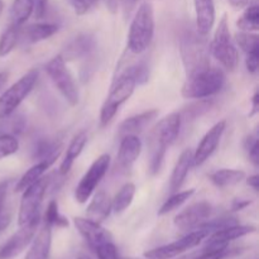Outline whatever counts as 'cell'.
I'll list each match as a JSON object with an SVG mask.
<instances>
[{"label":"cell","instance_id":"6da1fadb","mask_svg":"<svg viewBox=\"0 0 259 259\" xmlns=\"http://www.w3.org/2000/svg\"><path fill=\"white\" fill-rule=\"evenodd\" d=\"M154 10L151 3L139 5L131 23L128 34V50L134 55H141L151 46L154 37Z\"/></svg>","mask_w":259,"mask_h":259},{"label":"cell","instance_id":"7a4b0ae2","mask_svg":"<svg viewBox=\"0 0 259 259\" xmlns=\"http://www.w3.org/2000/svg\"><path fill=\"white\" fill-rule=\"evenodd\" d=\"M224 71L210 66L200 72L187 76L181 94L185 99H207L219 93L224 88Z\"/></svg>","mask_w":259,"mask_h":259},{"label":"cell","instance_id":"3957f363","mask_svg":"<svg viewBox=\"0 0 259 259\" xmlns=\"http://www.w3.org/2000/svg\"><path fill=\"white\" fill-rule=\"evenodd\" d=\"M204 38L197 32L185 33L180 40V51L187 76L210 67L209 50L205 45Z\"/></svg>","mask_w":259,"mask_h":259},{"label":"cell","instance_id":"277c9868","mask_svg":"<svg viewBox=\"0 0 259 259\" xmlns=\"http://www.w3.org/2000/svg\"><path fill=\"white\" fill-rule=\"evenodd\" d=\"M209 51L228 71H234L237 68L239 55H238V50L233 43L232 35H230L227 14L223 15L220 19L219 25H218L211 43H210Z\"/></svg>","mask_w":259,"mask_h":259},{"label":"cell","instance_id":"5b68a950","mask_svg":"<svg viewBox=\"0 0 259 259\" xmlns=\"http://www.w3.org/2000/svg\"><path fill=\"white\" fill-rule=\"evenodd\" d=\"M137 82L126 71H124L118 78L115 83L111 88L108 98L104 101L100 111V124L101 126H105L113 120L114 116L118 113L119 108L131 99L136 90Z\"/></svg>","mask_w":259,"mask_h":259},{"label":"cell","instance_id":"8992f818","mask_svg":"<svg viewBox=\"0 0 259 259\" xmlns=\"http://www.w3.org/2000/svg\"><path fill=\"white\" fill-rule=\"evenodd\" d=\"M46 72L50 76L51 81L56 86L61 95L71 106H76L78 104L80 94H78L77 83L73 78L72 73L66 66V61L62 56L58 55L53 57L46 65Z\"/></svg>","mask_w":259,"mask_h":259},{"label":"cell","instance_id":"52a82bcc","mask_svg":"<svg viewBox=\"0 0 259 259\" xmlns=\"http://www.w3.org/2000/svg\"><path fill=\"white\" fill-rule=\"evenodd\" d=\"M38 80V70L32 68L0 96V119L9 118L30 94Z\"/></svg>","mask_w":259,"mask_h":259},{"label":"cell","instance_id":"ba28073f","mask_svg":"<svg viewBox=\"0 0 259 259\" xmlns=\"http://www.w3.org/2000/svg\"><path fill=\"white\" fill-rule=\"evenodd\" d=\"M51 184L50 177L40 179L25 191H23L22 200L18 212V224L19 227L27 225L29 223L40 219V209H42L43 199Z\"/></svg>","mask_w":259,"mask_h":259},{"label":"cell","instance_id":"9c48e42d","mask_svg":"<svg viewBox=\"0 0 259 259\" xmlns=\"http://www.w3.org/2000/svg\"><path fill=\"white\" fill-rule=\"evenodd\" d=\"M110 156L108 153H104L99 156L95 161L93 162L86 174L83 175L82 179L80 180L78 185L76 186L75 190V199L76 201L80 204H85L93 194L95 192L96 187L104 179V176L108 172L109 167H110Z\"/></svg>","mask_w":259,"mask_h":259},{"label":"cell","instance_id":"30bf717a","mask_svg":"<svg viewBox=\"0 0 259 259\" xmlns=\"http://www.w3.org/2000/svg\"><path fill=\"white\" fill-rule=\"evenodd\" d=\"M207 237H209V233L206 230H191L189 234H186L181 239L176 240V242L148 250V252L144 253V257L148 259H174L179 257V255L184 254L187 250L197 247Z\"/></svg>","mask_w":259,"mask_h":259},{"label":"cell","instance_id":"8fae6325","mask_svg":"<svg viewBox=\"0 0 259 259\" xmlns=\"http://www.w3.org/2000/svg\"><path fill=\"white\" fill-rule=\"evenodd\" d=\"M39 223L40 219L20 227V229L17 233H14L7 240V243L0 248V259H13L18 257L30 244L35 233H37Z\"/></svg>","mask_w":259,"mask_h":259},{"label":"cell","instance_id":"7c38bea8","mask_svg":"<svg viewBox=\"0 0 259 259\" xmlns=\"http://www.w3.org/2000/svg\"><path fill=\"white\" fill-rule=\"evenodd\" d=\"M211 211L212 206L207 201L195 202L176 215L174 220L175 227L184 232L197 229L202 223L209 220Z\"/></svg>","mask_w":259,"mask_h":259},{"label":"cell","instance_id":"4fadbf2b","mask_svg":"<svg viewBox=\"0 0 259 259\" xmlns=\"http://www.w3.org/2000/svg\"><path fill=\"white\" fill-rule=\"evenodd\" d=\"M225 128H227V121L222 120L211 126V129H209L195 151L194 157H192V166H201L212 156L222 141Z\"/></svg>","mask_w":259,"mask_h":259},{"label":"cell","instance_id":"5bb4252c","mask_svg":"<svg viewBox=\"0 0 259 259\" xmlns=\"http://www.w3.org/2000/svg\"><path fill=\"white\" fill-rule=\"evenodd\" d=\"M73 224H75L78 233L82 235L83 239L86 240L91 250L96 249L104 243L113 240L110 232L101 227L100 223L93 222L88 218H73Z\"/></svg>","mask_w":259,"mask_h":259},{"label":"cell","instance_id":"9a60e30c","mask_svg":"<svg viewBox=\"0 0 259 259\" xmlns=\"http://www.w3.org/2000/svg\"><path fill=\"white\" fill-rule=\"evenodd\" d=\"M181 116L179 113H171L163 119L159 120V123L154 126L153 132H152L151 137L152 138L157 139V141L162 142L169 147L174 144L176 141L177 137L180 134V128H181Z\"/></svg>","mask_w":259,"mask_h":259},{"label":"cell","instance_id":"2e32d148","mask_svg":"<svg viewBox=\"0 0 259 259\" xmlns=\"http://www.w3.org/2000/svg\"><path fill=\"white\" fill-rule=\"evenodd\" d=\"M95 46L96 42L94 35L89 34V33H82V34H78L77 37H75L67 43L61 56L65 61L85 58L91 55V52L95 50Z\"/></svg>","mask_w":259,"mask_h":259},{"label":"cell","instance_id":"e0dca14e","mask_svg":"<svg viewBox=\"0 0 259 259\" xmlns=\"http://www.w3.org/2000/svg\"><path fill=\"white\" fill-rule=\"evenodd\" d=\"M52 244V227L43 223L38 233L30 242V248L28 250L25 259H48Z\"/></svg>","mask_w":259,"mask_h":259},{"label":"cell","instance_id":"ac0fdd59","mask_svg":"<svg viewBox=\"0 0 259 259\" xmlns=\"http://www.w3.org/2000/svg\"><path fill=\"white\" fill-rule=\"evenodd\" d=\"M159 111L157 109H149L137 115L129 116L123 120L119 125V137L123 138L125 136H137L141 133L147 125L152 123L158 116Z\"/></svg>","mask_w":259,"mask_h":259},{"label":"cell","instance_id":"d6986e66","mask_svg":"<svg viewBox=\"0 0 259 259\" xmlns=\"http://www.w3.org/2000/svg\"><path fill=\"white\" fill-rule=\"evenodd\" d=\"M196 13V32L201 37H206L215 24L214 0H195Z\"/></svg>","mask_w":259,"mask_h":259},{"label":"cell","instance_id":"ffe728a7","mask_svg":"<svg viewBox=\"0 0 259 259\" xmlns=\"http://www.w3.org/2000/svg\"><path fill=\"white\" fill-rule=\"evenodd\" d=\"M142 153V142L138 136H125L121 138L118 152V162L123 168H131Z\"/></svg>","mask_w":259,"mask_h":259},{"label":"cell","instance_id":"44dd1931","mask_svg":"<svg viewBox=\"0 0 259 259\" xmlns=\"http://www.w3.org/2000/svg\"><path fill=\"white\" fill-rule=\"evenodd\" d=\"M255 230H257V228L253 227V225H232V227L224 228V229L211 233L207 237L206 244H229L233 240L239 239V238L245 237L248 234H252Z\"/></svg>","mask_w":259,"mask_h":259},{"label":"cell","instance_id":"7402d4cb","mask_svg":"<svg viewBox=\"0 0 259 259\" xmlns=\"http://www.w3.org/2000/svg\"><path fill=\"white\" fill-rule=\"evenodd\" d=\"M111 211H113V202L110 196L104 190H100L94 195L93 200L89 204L86 209V217L88 219L101 224V222L108 219Z\"/></svg>","mask_w":259,"mask_h":259},{"label":"cell","instance_id":"603a6c76","mask_svg":"<svg viewBox=\"0 0 259 259\" xmlns=\"http://www.w3.org/2000/svg\"><path fill=\"white\" fill-rule=\"evenodd\" d=\"M192 157H194V152L191 149H185L181 154H180L179 159H177L176 164L172 171L171 179H169V191L172 194L179 191L184 185L185 180H186L187 175H189L190 168L192 166Z\"/></svg>","mask_w":259,"mask_h":259},{"label":"cell","instance_id":"cb8c5ba5","mask_svg":"<svg viewBox=\"0 0 259 259\" xmlns=\"http://www.w3.org/2000/svg\"><path fill=\"white\" fill-rule=\"evenodd\" d=\"M57 30L58 25L53 23H34L27 27H20V38L28 43H38L51 38Z\"/></svg>","mask_w":259,"mask_h":259},{"label":"cell","instance_id":"d4e9b609","mask_svg":"<svg viewBox=\"0 0 259 259\" xmlns=\"http://www.w3.org/2000/svg\"><path fill=\"white\" fill-rule=\"evenodd\" d=\"M86 143H88V134H86L85 132H80V133L76 134V136L73 137L70 146H68L67 152H66L65 158L61 162L60 171H58V174H60L61 176H65V175H67L68 172H70L71 167L73 166V162L77 159V157L80 156L81 152L83 151Z\"/></svg>","mask_w":259,"mask_h":259},{"label":"cell","instance_id":"484cf974","mask_svg":"<svg viewBox=\"0 0 259 259\" xmlns=\"http://www.w3.org/2000/svg\"><path fill=\"white\" fill-rule=\"evenodd\" d=\"M52 164V161H38L37 163L33 164V166L20 177L17 186H15V192L25 191L28 187H30L32 185H34L35 182L39 181Z\"/></svg>","mask_w":259,"mask_h":259},{"label":"cell","instance_id":"4316f807","mask_svg":"<svg viewBox=\"0 0 259 259\" xmlns=\"http://www.w3.org/2000/svg\"><path fill=\"white\" fill-rule=\"evenodd\" d=\"M62 142L58 139H42L37 143L33 157L38 161H52L53 163L62 152Z\"/></svg>","mask_w":259,"mask_h":259},{"label":"cell","instance_id":"83f0119b","mask_svg":"<svg viewBox=\"0 0 259 259\" xmlns=\"http://www.w3.org/2000/svg\"><path fill=\"white\" fill-rule=\"evenodd\" d=\"M210 180L212 184L220 189L234 186L240 184L243 180H245V172L242 169H232V168H222L212 172L210 175Z\"/></svg>","mask_w":259,"mask_h":259},{"label":"cell","instance_id":"f1b7e54d","mask_svg":"<svg viewBox=\"0 0 259 259\" xmlns=\"http://www.w3.org/2000/svg\"><path fill=\"white\" fill-rule=\"evenodd\" d=\"M33 14V0H14L10 8L12 24L23 27Z\"/></svg>","mask_w":259,"mask_h":259},{"label":"cell","instance_id":"f546056e","mask_svg":"<svg viewBox=\"0 0 259 259\" xmlns=\"http://www.w3.org/2000/svg\"><path fill=\"white\" fill-rule=\"evenodd\" d=\"M134 195H136V185L128 182L124 186H121V189L119 190L115 197L111 200V202H113V211L115 214H121V212L125 211L131 206L132 202H133Z\"/></svg>","mask_w":259,"mask_h":259},{"label":"cell","instance_id":"4dcf8cb0","mask_svg":"<svg viewBox=\"0 0 259 259\" xmlns=\"http://www.w3.org/2000/svg\"><path fill=\"white\" fill-rule=\"evenodd\" d=\"M195 194V189L186 190V191H177L175 194H172L166 201L162 204V206L159 207L158 215L159 217H163V215H167L168 212L175 211L176 209L181 207L187 200L191 199L192 195Z\"/></svg>","mask_w":259,"mask_h":259},{"label":"cell","instance_id":"1f68e13d","mask_svg":"<svg viewBox=\"0 0 259 259\" xmlns=\"http://www.w3.org/2000/svg\"><path fill=\"white\" fill-rule=\"evenodd\" d=\"M197 101L190 104L187 108H185L184 110L180 111V116H181V120H194V119L200 118V116L204 115L205 113L210 110L212 108V100L211 99H196Z\"/></svg>","mask_w":259,"mask_h":259},{"label":"cell","instance_id":"d6a6232c","mask_svg":"<svg viewBox=\"0 0 259 259\" xmlns=\"http://www.w3.org/2000/svg\"><path fill=\"white\" fill-rule=\"evenodd\" d=\"M20 39V27L10 24L0 35V57L9 55Z\"/></svg>","mask_w":259,"mask_h":259},{"label":"cell","instance_id":"836d02e7","mask_svg":"<svg viewBox=\"0 0 259 259\" xmlns=\"http://www.w3.org/2000/svg\"><path fill=\"white\" fill-rule=\"evenodd\" d=\"M167 148L168 147L166 144L151 137V159H149V172H151V175H157L161 171Z\"/></svg>","mask_w":259,"mask_h":259},{"label":"cell","instance_id":"e575fe53","mask_svg":"<svg viewBox=\"0 0 259 259\" xmlns=\"http://www.w3.org/2000/svg\"><path fill=\"white\" fill-rule=\"evenodd\" d=\"M237 25L243 32H257L259 29V8L258 5H249L237 20Z\"/></svg>","mask_w":259,"mask_h":259},{"label":"cell","instance_id":"d590c367","mask_svg":"<svg viewBox=\"0 0 259 259\" xmlns=\"http://www.w3.org/2000/svg\"><path fill=\"white\" fill-rule=\"evenodd\" d=\"M9 185L10 181L0 182V233L4 232V230L9 227L13 219L12 207L7 205Z\"/></svg>","mask_w":259,"mask_h":259},{"label":"cell","instance_id":"8d00e7d4","mask_svg":"<svg viewBox=\"0 0 259 259\" xmlns=\"http://www.w3.org/2000/svg\"><path fill=\"white\" fill-rule=\"evenodd\" d=\"M229 252V244H205L201 250L191 253V259H224Z\"/></svg>","mask_w":259,"mask_h":259},{"label":"cell","instance_id":"74e56055","mask_svg":"<svg viewBox=\"0 0 259 259\" xmlns=\"http://www.w3.org/2000/svg\"><path fill=\"white\" fill-rule=\"evenodd\" d=\"M45 223L50 227H58V228H66L68 227V220L66 219L63 215H61L60 210H58V204L52 200L48 204L47 210L45 212Z\"/></svg>","mask_w":259,"mask_h":259},{"label":"cell","instance_id":"f35d334b","mask_svg":"<svg viewBox=\"0 0 259 259\" xmlns=\"http://www.w3.org/2000/svg\"><path fill=\"white\" fill-rule=\"evenodd\" d=\"M18 149H19V142L13 134H0V159L17 153Z\"/></svg>","mask_w":259,"mask_h":259},{"label":"cell","instance_id":"ab89813d","mask_svg":"<svg viewBox=\"0 0 259 259\" xmlns=\"http://www.w3.org/2000/svg\"><path fill=\"white\" fill-rule=\"evenodd\" d=\"M235 39H237V43L239 45V47L242 48L243 52L248 53L250 51L258 50L259 48V37L258 34L252 32H240L237 33L235 35Z\"/></svg>","mask_w":259,"mask_h":259},{"label":"cell","instance_id":"60d3db41","mask_svg":"<svg viewBox=\"0 0 259 259\" xmlns=\"http://www.w3.org/2000/svg\"><path fill=\"white\" fill-rule=\"evenodd\" d=\"M126 72L136 80L137 85H143L149 80V67L146 62H138L126 68Z\"/></svg>","mask_w":259,"mask_h":259},{"label":"cell","instance_id":"b9f144b4","mask_svg":"<svg viewBox=\"0 0 259 259\" xmlns=\"http://www.w3.org/2000/svg\"><path fill=\"white\" fill-rule=\"evenodd\" d=\"M244 148L247 151L248 156H249L250 162H252L254 166L259 164V141L258 137L254 134H250L249 137H247L244 141Z\"/></svg>","mask_w":259,"mask_h":259},{"label":"cell","instance_id":"7bdbcfd3","mask_svg":"<svg viewBox=\"0 0 259 259\" xmlns=\"http://www.w3.org/2000/svg\"><path fill=\"white\" fill-rule=\"evenodd\" d=\"M77 15H85L99 4V0H66Z\"/></svg>","mask_w":259,"mask_h":259},{"label":"cell","instance_id":"ee69618b","mask_svg":"<svg viewBox=\"0 0 259 259\" xmlns=\"http://www.w3.org/2000/svg\"><path fill=\"white\" fill-rule=\"evenodd\" d=\"M93 252L95 253V255L98 257V259H118L119 258L118 249H116L113 240L108 243H104V244H101L100 247L94 249Z\"/></svg>","mask_w":259,"mask_h":259},{"label":"cell","instance_id":"f6af8a7d","mask_svg":"<svg viewBox=\"0 0 259 259\" xmlns=\"http://www.w3.org/2000/svg\"><path fill=\"white\" fill-rule=\"evenodd\" d=\"M247 58H245V66L247 70L250 73H257L259 67V48L258 50L250 51V52L245 53Z\"/></svg>","mask_w":259,"mask_h":259},{"label":"cell","instance_id":"bcb514c9","mask_svg":"<svg viewBox=\"0 0 259 259\" xmlns=\"http://www.w3.org/2000/svg\"><path fill=\"white\" fill-rule=\"evenodd\" d=\"M48 0H33V15L35 19H42L47 12Z\"/></svg>","mask_w":259,"mask_h":259},{"label":"cell","instance_id":"7dc6e473","mask_svg":"<svg viewBox=\"0 0 259 259\" xmlns=\"http://www.w3.org/2000/svg\"><path fill=\"white\" fill-rule=\"evenodd\" d=\"M252 204V201L249 200H234L232 204V210L233 211H240V210H244L245 207H248Z\"/></svg>","mask_w":259,"mask_h":259},{"label":"cell","instance_id":"c3c4849f","mask_svg":"<svg viewBox=\"0 0 259 259\" xmlns=\"http://www.w3.org/2000/svg\"><path fill=\"white\" fill-rule=\"evenodd\" d=\"M258 111H259V94L258 91H255L254 95H253L252 98V109H250L248 116H249V118H253L254 115H257Z\"/></svg>","mask_w":259,"mask_h":259},{"label":"cell","instance_id":"681fc988","mask_svg":"<svg viewBox=\"0 0 259 259\" xmlns=\"http://www.w3.org/2000/svg\"><path fill=\"white\" fill-rule=\"evenodd\" d=\"M139 0H121V7H123V10L125 14H131L132 10L136 8L137 3H138Z\"/></svg>","mask_w":259,"mask_h":259},{"label":"cell","instance_id":"f907efd6","mask_svg":"<svg viewBox=\"0 0 259 259\" xmlns=\"http://www.w3.org/2000/svg\"><path fill=\"white\" fill-rule=\"evenodd\" d=\"M245 181H247V185L249 187H252L253 190H254L255 192H258V189H259V176L258 175H253V176H249L248 177L247 180H245Z\"/></svg>","mask_w":259,"mask_h":259},{"label":"cell","instance_id":"816d5d0a","mask_svg":"<svg viewBox=\"0 0 259 259\" xmlns=\"http://www.w3.org/2000/svg\"><path fill=\"white\" fill-rule=\"evenodd\" d=\"M229 3L235 9H243V8L247 7L249 0H229Z\"/></svg>","mask_w":259,"mask_h":259},{"label":"cell","instance_id":"f5cc1de1","mask_svg":"<svg viewBox=\"0 0 259 259\" xmlns=\"http://www.w3.org/2000/svg\"><path fill=\"white\" fill-rule=\"evenodd\" d=\"M8 77H9V73L8 72H0V90L4 88V85L7 83Z\"/></svg>","mask_w":259,"mask_h":259},{"label":"cell","instance_id":"db71d44e","mask_svg":"<svg viewBox=\"0 0 259 259\" xmlns=\"http://www.w3.org/2000/svg\"><path fill=\"white\" fill-rule=\"evenodd\" d=\"M106 4H108L109 9L114 13L116 10V7H118V0H106Z\"/></svg>","mask_w":259,"mask_h":259},{"label":"cell","instance_id":"11a10c76","mask_svg":"<svg viewBox=\"0 0 259 259\" xmlns=\"http://www.w3.org/2000/svg\"><path fill=\"white\" fill-rule=\"evenodd\" d=\"M75 259H93L91 257H89L88 254H83V253H80V254H77L75 257Z\"/></svg>","mask_w":259,"mask_h":259},{"label":"cell","instance_id":"9f6ffc18","mask_svg":"<svg viewBox=\"0 0 259 259\" xmlns=\"http://www.w3.org/2000/svg\"><path fill=\"white\" fill-rule=\"evenodd\" d=\"M3 10H4V3H3V0H0V15L3 14Z\"/></svg>","mask_w":259,"mask_h":259},{"label":"cell","instance_id":"6f0895ef","mask_svg":"<svg viewBox=\"0 0 259 259\" xmlns=\"http://www.w3.org/2000/svg\"><path fill=\"white\" fill-rule=\"evenodd\" d=\"M118 259H138V258H118ZM144 259H148V258H144Z\"/></svg>","mask_w":259,"mask_h":259}]
</instances>
